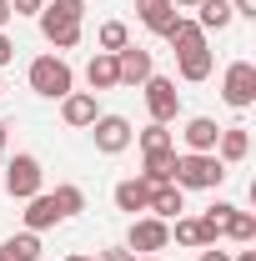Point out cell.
<instances>
[{
    "mask_svg": "<svg viewBox=\"0 0 256 261\" xmlns=\"http://www.w3.org/2000/svg\"><path fill=\"white\" fill-rule=\"evenodd\" d=\"M96 256H100V261H136L126 246H106V251H96Z\"/></svg>",
    "mask_w": 256,
    "mask_h": 261,
    "instance_id": "f546056e",
    "label": "cell"
},
{
    "mask_svg": "<svg viewBox=\"0 0 256 261\" xmlns=\"http://www.w3.org/2000/svg\"><path fill=\"white\" fill-rule=\"evenodd\" d=\"M15 10H10V0H0V31H5V20H10Z\"/></svg>",
    "mask_w": 256,
    "mask_h": 261,
    "instance_id": "d6a6232c",
    "label": "cell"
},
{
    "mask_svg": "<svg viewBox=\"0 0 256 261\" xmlns=\"http://www.w3.org/2000/svg\"><path fill=\"white\" fill-rule=\"evenodd\" d=\"M221 100L231 111H251L256 106V65L251 61H231L221 75Z\"/></svg>",
    "mask_w": 256,
    "mask_h": 261,
    "instance_id": "8992f818",
    "label": "cell"
},
{
    "mask_svg": "<svg viewBox=\"0 0 256 261\" xmlns=\"http://www.w3.org/2000/svg\"><path fill=\"white\" fill-rule=\"evenodd\" d=\"M35 20H40V35H45L56 50H70V45H81L86 0H45V10H40Z\"/></svg>",
    "mask_w": 256,
    "mask_h": 261,
    "instance_id": "6da1fadb",
    "label": "cell"
},
{
    "mask_svg": "<svg viewBox=\"0 0 256 261\" xmlns=\"http://www.w3.org/2000/svg\"><path fill=\"white\" fill-rule=\"evenodd\" d=\"M10 61H15V40H10V35L0 31V70H5Z\"/></svg>",
    "mask_w": 256,
    "mask_h": 261,
    "instance_id": "f1b7e54d",
    "label": "cell"
},
{
    "mask_svg": "<svg viewBox=\"0 0 256 261\" xmlns=\"http://www.w3.org/2000/svg\"><path fill=\"white\" fill-rule=\"evenodd\" d=\"M221 236L241 241V246H251V241H256V216H251V211H241V206H231V216H226Z\"/></svg>",
    "mask_w": 256,
    "mask_h": 261,
    "instance_id": "cb8c5ba5",
    "label": "cell"
},
{
    "mask_svg": "<svg viewBox=\"0 0 256 261\" xmlns=\"http://www.w3.org/2000/svg\"><path fill=\"white\" fill-rule=\"evenodd\" d=\"M231 261H256V251H236V256H231Z\"/></svg>",
    "mask_w": 256,
    "mask_h": 261,
    "instance_id": "d590c367",
    "label": "cell"
},
{
    "mask_svg": "<svg viewBox=\"0 0 256 261\" xmlns=\"http://www.w3.org/2000/svg\"><path fill=\"white\" fill-rule=\"evenodd\" d=\"M86 81H91V91H116V86H121V75H116V56H111V50H96L91 65H86Z\"/></svg>",
    "mask_w": 256,
    "mask_h": 261,
    "instance_id": "d6986e66",
    "label": "cell"
},
{
    "mask_svg": "<svg viewBox=\"0 0 256 261\" xmlns=\"http://www.w3.org/2000/svg\"><path fill=\"white\" fill-rule=\"evenodd\" d=\"M40 186H45V171H40V161H35L31 151H20V156H10V161H5V191L15 196V201L40 196Z\"/></svg>",
    "mask_w": 256,
    "mask_h": 261,
    "instance_id": "5b68a950",
    "label": "cell"
},
{
    "mask_svg": "<svg viewBox=\"0 0 256 261\" xmlns=\"http://www.w3.org/2000/svg\"><path fill=\"white\" fill-rule=\"evenodd\" d=\"M171 171H176V151H146L141 156V181L146 186H166Z\"/></svg>",
    "mask_w": 256,
    "mask_h": 261,
    "instance_id": "ffe728a7",
    "label": "cell"
},
{
    "mask_svg": "<svg viewBox=\"0 0 256 261\" xmlns=\"http://www.w3.org/2000/svg\"><path fill=\"white\" fill-rule=\"evenodd\" d=\"M251 156V136H246V126H221V136H216V161L221 166H236Z\"/></svg>",
    "mask_w": 256,
    "mask_h": 261,
    "instance_id": "9a60e30c",
    "label": "cell"
},
{
    "mask_svg": "<svg viewBox=\"0 0 256 261\" xmlns=\"http://www.w3.org/2000/svg\"><path fill=\"white\" fill-rule=\"evenodd\" d=\"M136 261H161V256H136Z\"/></svg>",
    "mask_w": 256,
    "mask_h": 261,
    "instance_id": "74e56055",
    "label": "cell"
},
{
    "mask_svg": "<svg viewBox=\"0 0 256 261\" xmlns=\"http://www.w3.org/2000/svg\"><path fill=\"white\" fill-rule=\"evenodd\" d=\"M25 81H31L35 96H45V100H61V96L75 91V70H70L61 56H35L31 70H25Z\"/></svg>",
    "mask_w": 256,
    "mask_h": 261,
    "instance_id": "3957f363",
    "label": "cell"
},
{
    "mask_svg": "<svg viewBox=\"0 0 256 261\" xmlns=\"http://www.w3.org/2000/svg\"><path fill=\"white\" fill-rule=\"evenodd\" d=\"M141 91H146V111H151V121L171 126V121L181 116V91H176V81H166V75H151Z\"/></svg>",
    "mask_w": 256,
    "mask_h": 261,
    "instance_id": "ba28073f",
    "label": "cell"
},
{
    "mask_svg": "<svg viewBox=\"0 0 256 261\" xmlns=\"http://www.w3.org/2000/svg\"><path fill=\"white\" fill-rule=\"evenodd\" d=\"M10 10H15V15H40L45 0H10Z\"/></svg>",
    "mask_w": 256,
    "mask_h": 261,
    "instance_id": "83f0119b",
    "label": "cell"
},
{
    "mask_svg": "<svg viewBox=\"0 0 256 261\" xmlns=\"http://www.w3.org/2000/svg\"><path fill=\"white\" fill-rule=\"evenodd\" d=\"M211 65H216L211 45H206V50H191V56H176V70H181V81H191V86L211 75Z\"/></svg>",
    "mask_w": 256,
    "mask_h": 261,
    "instance_id": "603a6c76",
    "label": "cell"
},
{
    "mask_svg": "<svg viewBox=\"0 0 256 261\" xmlns=\"http://www.w3.org/2000/svg\"><path fill=\"white\" fill-rule=\"evenodd\" d=\"M96 45H100V50H111V56H116V50H126V45H131L126 20H106V25L96 31Z\"/></svg>",
    "mask_w": 256,
    "mask_h": 261,
    "instance_id": "4316f807",
    "label": "cell"
},
{
    "mask_svg": "<svg viewBox=\"0 0 256 261\" xmlns=\"http://www.w3.org/2000/svg\"><path fill=\"white\" fill-rule=\"evenodd\" d=\"M196 261H231V251H216V246H201V256Z\"/></svg>",
    "mask_w": 256,
    "mask_h": 261,
    "instance_id": "1f68e13d",
    "label": "cell"
},
{
    "mask_svg": "<svg viewBox=\"0 0 256 261\" xmlns=\"http://www.w3.org/2000/svg\"><path fill=\"white\" fill-rule=\"evenodd\" d=\"M161 40H166V45H171L176 56H191V50H206V31H201L196 20H186V15H181V20H176V25H171L166 35H161Z\"/></svg>",
    "mask_w": 256,
    "mask_h": 261,
    "instance_id": "e0dca14e",
    "label": "cell"
},
{
    "mask_svg": "<svg viewBox=\"0 0 256 261\" xmlns=\"http://www.w3.org/2000/svg\"><path fill=\"white\" fill-rule=\"evenodd\" d=\"M86 130H91V141H96V151H100V156H121L131 141H136V130H131V121H126V116H96V121H91Z\"/></svg>",
    "mask_w": 256,
    "mask_h": 261,
    "instance_id": "52a82bcc",
    "label": "cell"
},
{
    "mask_svg": "<svg viewBox=\"0 0 256 261\" xmlns=\"http://www.w3.org/2000/svg\"><path fill=\"white\" fill-rule=\"evenodd\" d=\"M166 246H171V221H161V216H131V231H126L131 256H161Z\"/></svg>",
    "mask_w": 256,
    "mask_h": 261,
    "instance_id": "277c9868",
    "label": "cell"
},
{
    "mask_svg": "<svg viewBox=\"0 0 256 261\" xmlns=\"http://www.w3.org/2000/svg\"><path fill=\"white\" fill-rule=\"evenodd\" d=\"M171 181H176L181 191H216L226 181V166L216 161V151H186V156H176Z\"/></svg>",
    "mask_w": 256,
    "mask_h": 261,
    "instance_id": "7a4b0ae2",
    "label": "cell"
},
{
    "mask_svg": "<svg viewBox=\"0 0 256 261\" xmlns=\"http://www.w3.org/2000/svg\"><path fill=\"white\" fill-rule=\"evenodd\" d=\"M231 20H236V15H231V0H201V5H196V25H201V31L221 35Z\"/></svg>",
    "mask_w": 256,
    "mask_h": 261,
    "instance_id": "7402d4cb",
    "label": "cell"
},
{
    "mask_svg": "<svg viewBox=\"0 0 256 261\" xmlns=\"http://www.w3.org/2000/svg\"><path fill=\"white\" fill-rule=\"evenodd\" d=\"M50 201H56L61 221H70V216H81V211H86V191H81V186H70V181H65V186H56V191H50Z\"/></svg>",
    "mask_w": 256,
    "mask_h": 261,
    "instance_id": "d4e9b609",
    "label": "cell"
},
{
    "mask_svg": "<svg viewBox=\"0 0 256 261\" xmlns=\"http://www.w3.org/2000/svg\"><path fill=\"white\" fill-rule=\"evenodd\" d=\"M0 91H5V86H0Z\"/></svg>",
    "mask_w": 256,
    "mask_h": 261,
    "instance_id": "f35d334b",
    "label": "cell"
},
{
    "mask_svg": "<svg viewBox=\"0 0 256 261\" xmlns=\"http://www.w3.org/2000/svg\"><path fill=\"white\" fill-rule=\"evenodd\" d=\"M171 241H176V246H196V251H201V246H216L221 236L206 226L201 216H176V226H171Z\"/></svg>",
    "mask_w": 256,
    "mask_h": 261,
    "instance_id": "5bb4252c",
    "label": "cell"
},
{
    "mask_svg": "<svg viewBox=\"0 0 256 261\" xmlns=\"http://www.w3.org/2000/svg\"><path fill=\"white\" fill-rule=\"evenodd\" d=\"M136 15H141V25L151 35H166L176 20H181V10L171 5V0H136Z\"/></svg>",
    "mask_w": 256,
    "mask_h": 261,
    "instance_id": "7c38bea8",
    "label": "cell"
},
{
    "mask_svg": "<svg viewBox=\"0 0 256 261\" xmlns=\"http://www.w3.org/2000/svg\"><path fill=\"white\" fill-rule=\"evenodd\" d=\"M20 221H25V231H50V226H61V211H56V201H50V191H40L25 201V211H20Z\"/></svg>",
    "mask_w": 256,
    "mask_h": 261,
    "instance_id": "4fadbf2b",
    "label": "cell"
},
{
    "mask_svg": "<svg viewBox=\"0 0 256 261\" xmlns=\"http://www.w3.org/2000/svg\"><path fill=\"white\" fill-rule=\"evenodd\" d=\"M111 201H116V211H126V216H146V201H151V186L141 181V176H126V181H116V191H111Z\"/></svg>",
    "mask_w": 256,
    "mask_h": 261,
    "instance_id": "2e32d148",
    "label": "cell"
},
{
    "mask_svg": "<svg viewBox=\"0 0 256 261\" xmlns=\"http://www.w3.org/2000/svg\"><path fill=\"white\" fill-rule=\"evenodd\" d=\"M96 116H100V106H96L91 91H70V96H61V121H65L70 130H86Z\"/></svg>",
    "mask_w": 256,
    "mask_h": 261,
    "instance_id": "30bf717a",
    "label": "cell"
},
{
    "mask_svg": "<svg viewBox=\"0 0 256 261\" xmlns=\"http://www.w3.org/2000/svg\"><path fill=\"white\" fill-rule=\"evenodd\" d=\"M136 146H141V156L146 151H176V136L161 126V121H151L146 130H136Z\"/></svg>",
    "mask_w": 256,
    "mask_h": 261,
    "instance_id": "484cf974",
    "label": "cell"
},
{
    "mask_svg": "<svg viewBox=\"0 0 256 261\" xmlns=\"http://www.w3.org/2000/svg\"><path fill=\"white\" fill-rule=\"evenodd\" d=\"M0 261H40V236L35 231H15L0 241Z\"/></svg>",
    "mask_w": 256,
    "mask_h": 261,
    "instance_id": "44dd1931",
    "label": "cell"
},
{
    "mask_svg": "<svg viewBox=\"0 0 256 261\" xmlns=\"http://www.w3.org/2000/svg\"><path fill=\"white\" fill-rule=\"evenodd\" d=\"M171 5H176V10H196L201 0H171Z\"/></svg>",
    "mask_w": 256,
    "mask_h": 261,
    "instance_id": "836d02e7",
    "label": "cell"
},
{
    "mask_svg": "<svg viewBox=\"0 0 256 261\" xmlns=\"http://www.w3.org/2000/svg\"><path fill=\"white\" fill-rule=\"evenodd\" d=\"M231 15H246V20H256V0H231Z\"/></svg>",
    "mask_w": 256,
    "mask_h": 261,
    "instance_id": "4dcf8cb0",
    "label": "cell"
},
{
    "mask_svg": "<svg viewBox=\"0 0 256 261\" xmlns=\"http://www.w3.org/2000/svg\"><path fill=\"white\" fill-rule=\"evenodd\" d=\"M186 211V191L176 186V181H166V186H151V201H146V216H161V221H176Z\"/></svg>",
    "mask_w": 256,
    "mask_h": 261,
    "instance_id": "8fae6325",
    "label": "cell"
},
{
    "mask_svg": "<svg viewBox=\"0 0 256 261\" xmlns=\"http://www.w3.org/2000/svg\"><path fill=\"white\" fill-rule=\"evenodd\" d=\"M116 75H121V86H146V81L156 75V61H151V50H141V45H126V50H116Z\"/></svg>",
    "mask_w": 256,
    "mask_h": 261,
    "instance_id": "9c48e42d",
    "label": "cell"
},
{
    "mask_svg": "<svg viewBox=\"0 0 256 261\" xmlns=\"http://www.w3.org/2000/svg\"><path fill=\"white\" fill-rule=\"evenodd\" d=\"M216 136H221V126H216L211 116H191V121L181 126V141H186V151H216Z\"/></svg>",
    "mask_w": 256,
    "mask_h": 261,
    "instance_id": "ac0fdd59",
    "label": "cell"
},
{
    "mask_svg": "<svg viewBox=\"0 0 256 261\" xmlns=\"http://www.w3.org/2000/svg\"><path fill=\"white\" fill-rule=\"evenodd\" d=\"M5 136H10V126H5V121H0V151H5Z\"/></svg>",
    "mask_w": 256,
    "mask_h": 261,
    "instance_id": "8d00e7d4",
    "label": "cell"
},
{
    "mask_svg": "<svg viewBox=\"0 0 256 261\" xmlns=\"http://www.w3.org/2000/svg\"><path fill=\"white\" fill-rule=\"evenodd\" d=\"M65 261H100V256H86V251H70Z\"/></svg>",
    "mask_w": 256,
    "mask_h": 261,
    "instance_id": "e575fe53",
    "label": "cell"
}]
</instances>
